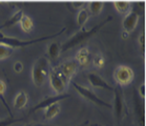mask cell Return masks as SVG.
Returning a JSON list of instances; mask_svg holds the SVG:
<instances>
[{
  "label": "cell",
  "mask_w": 146,
  "mask_h": 126,
  "mask_svg": "<svg viewBox=\"0 0 146 126\" xmlns=\"http://www.w3.org/2000/svg\"><path fill=\"white\" fill-rule=\"evenodd\" d=\"M111 19H113V16H108L105 20H103L101 23L95 25V27H92L90 30L82 29L81 31L77 32L75 35H73L70 39H67L66 41L61 45V52H66V50H70V48H73V47L79 45L80 43L84 42L85 40H87L88 38H90V37L95 36L105 24L108 23L110 21H111Z\"/></svg>",
  "instance_id": "1"
},
{
  "label": "cell",
  "mask_w": 146,
  "mask_h": 126,
  "mask_svg": "<svg viewBox=\"0 0 146 126\" xmlns=\"http://www.w3.org/2000/svg\"><path fill=\"white\" fill-rule=\"evenodd\" d=\"M65 31H66V27H63L58 33H55L53 35H47V36H44V37H40V38H36V39H33V40H21V39H18V38H15V37L5 36V35H3V34L0 32V43L5 44V45L12 47V48L24 47V46H27V45H31V44L38 43V42H42V41H45V40L56 38V37L61 35Z\"/></svg>",
  "instance_id": "2"
},
{
  "label": "cell",
  "mask_w": 146,
  "mask_h": 126,
  "mask_svg": "<svg viewBox=\"0 0 146 126\" xmlns=\"http://www.w3.org/2000/svg\"><path fill=\"white\" fill-rule=\"evenodd\" d=\"M50 74V63L46 57H40L36 60L32 70V79L37 87L43 85Z\"/></svg>",
  "instance_id": "3"
},
{
  "label": "cell",
  "mask_w": 146,
  "mask_h": 126,
  "mask_svg": "<svg viewBox=\"0 0 146 126\" xmlns=\"http://www.w3.org/2000/svg\"><path fill=\"white\" fill-rule=\"evenodd\" d=\"M78 68H79V65L75 60H67L62 64H60L58 67H55V70L67 86V84L70 83L74 75L77 73Z\"/></svg>",
  "instance_id": "4"
},
{
  "label": "cell",
  "mask_w": 146,
  "mask_h": 126,
  "mask_svg": "<svg viewBox=\"0 0 146 126\" xmlns=\"http://www.w3.org/2000/svg\"><path fill=\"white\" fill-rule=\"evenodd\" d=\"M74 87L76 88V90L80 94V96H82L83 98H85L86 100L90 101V102L95 103L99 106H103V107H107V108H111V104H110L108 102H105L104 100H102L101 98L97 96L96 94L94 93L93 90L88 88V87H85L83 85H80L77 82H74Z\"/></svg>",
  "instance_id": "5"
},
{
  "label": "cell",
  "mask_w": 146,
  "mask_h": 126,
  "mask_svg": "<svg viewBox=\"0 0 146 126\" xmlns=\"http://www.w3.org/2000/svg\"><path fill=\"white\" fill-rule=\"evenodd\" d=\"M133 76L135 74L133 70L126 65H119L113 74L115 80L119 85H128L133 80Z\"/></svg>",
  "instance_id": "6"
},
{
  "label": "cell",
  "mask_w": 146,
  "mask_h": 126,
  "mask_svg": "<svg viewBox=\"0 0 146 126\" xmlns=\"http://www.w3.org/2000/svg\"><path fill=\"white\" fill-rule=\"evenodd\" d=\"M113 93H115V100H113V109H115V116L118 122H120L124 117L125 113V101H124V97H123L122 90L120 86H117L113 88Z\"/></svg>",
  "instance_id": "7"
},
{
  "label": "cell",
  "mask_w": 146,
  "mask_h": 126,
  "mask_svg": "<svg viewBox=\"0 0 146 126\" xmlns=\"http://www.w3.org/2000/svg\"><path fill=\"white\" fill-rule=\"evenodd\" d=\"M70 97V96L68 94H62V95H56V96H50V97H47V98H44L43 100H41V101H39V102L37 103L33 108H31L30 113H36V111H38L40 109H45L46 107H48L50 105L54 104V103H59L60 101L67 99Z\"/></svg>",
  "instance_id": "8"
},
{
  "label": "cell",
  "mask_w": 146,
  "mask_h": 126,
  "mask_svg": "<svg viewBox=\"0 0 146 126\" xmlns=\"http://www.w3.org/2000/svg\"><path fill=\"white\" fill-rule=\"evenodd\" d=\"M48 80H50V87H52L54 92L56 93V95H62V94H65L66 85H65V83L62 81V79L59 77V75L57 74L55 68L50 70Z\"/></svg>",
  "instance_id": "9"
},
{
  "label": "cell",
  "mask_w": 146,
  "mask_h": 126,
  "mask_svg": "<svg viewBox=\"0 0 146 126\" xmlns=\"http://www.w3.org/2000/svg\"><path fill=\"white\" fill-rule=\"evenodd\" d=\"M87 80L92 86L96 88H101V90H113V87L110 85L108 83L100 76L99 74L92 72L87 74Z\"/></svg>",
  "instance_id": "10"
},
{
  "label": "cell",
  "mask_w": 146,
  "mask_h": 126,
  "mask_svg": "<svg viewBox=\"0 0 146 126\" xmlns=\"http://www.w3.org/2000/svg\"><path fill=\"white\" fill-rule=\"evenodd\" d=\"M138 21H139V14L137 13L136 11H130L129 13L125 15L124 19H123V30L127 33L133 32L136 29Z\"/></svg>",
  "instance_id": "11"
},
{
  "label": "cell",
  "mask_w": 146,
  "mask_h": 126,
  "mask_svg": "<svg viewBox=\"0 0 146 126\" xmlns=\"http://www.w3.org/2000/svg\"><path fill=\"white\" fill-rule=\"evenodd\" d=\"M75 61L78 63L79 66H86L90 61V53L88 48L83 47V48L79 50V52L76 54Z\"/></svg>",
  "instance_id": "12"
},
{
  "label": "cell",
  "mask_w": 146,
  "mask_h": 126,
  "mask_svg": "<svg viewBox=\"0 0 146 126\" xmlns=\"http://www.w3.org/2000/svg\"><path fill=\"white\" fill-rule=\"evenodd\" d=\"M23 15H24V13L22 10L17 11L16 13L14 14V15H12L5 22H3L2 24H0V31L4 30V29H9V27H14L15 24L19 23L20 19L22 18Z\"/></svg>",
  "instance_id": "13"
},
{
  "label": "cell",
  "mask_w": 146,
  "mask_h": 126,
  "mask_svg": "<svg viewBox=\"0 0 146 126\" xmlns=\"http://www.w3.org/2000/svg\"><path fill=\"white\" fill-rule=\"evenodd\" d=\"M27 95L25 92L23 90H20L19 93L17 94L14 100V106L16 107L17 109H22L27 103Z\"/></svg>",
  "instance_id": "14"
},
{
  "label": "cell",
  "mask_w": 146,
  "mask_h": 126,
  "mask_svg": "<svg viewBox=\"0 0 146 126\" xmlns=\"http://www.w3.org/2000/svg\"><path fill=\"white\" fill-rule=\"evenodd\" d=\"M19 24H20V27H21V30L23 31V32H25V33H30L34 27V22H33V20H32V18H31L30 16L25 15V14H24L23 16H22V18L20 19Z\"/></svg>",
  "instance_id": "15"
},
{
  "label": "cell",
  "mask_w": 146,
  "mask_h": 126,
  "mask_svg": "<svg viewBox=\"0 0 146 126\" xmlns=\"http://www.w3.org/2000/svg\"><path fill=\"white\" fill-rule=\"evenodd\" d=\"M61 53V44L58 42H53L47 48V55L50 60H56Z\"/></svg>",
  "instance_id": "16"
},
{
  "label": "cell",
  "mask_w": 146,
  "mask_h": 126,
  "mask_svg": "<svg viewBox=\"0 0 146 126\" xmlns=\"http://www.w3.org/2000/svg\"><path fill=\"white\" fill-rule=\"evenodd\" d=\"M113 7H116V10L120 14L126 15L131 11V3L128 1H117L113 3Z\"/></svg>",
  "instance_id": "17"
},
{
  "label": "cell",
  "mask_w": 146,
  "mask_h": 126,
  "mask_svg": "<svg viewBox=\"0 0 146 126\" xmlns=\"http://www.w3.org/2000/svg\"><path fill=\"white\" fill-rule=\"evenodd\" d=\"M60 111V103H54L48 107L44 109V117L46 119H53L54 117L57 116Z\"/></svg>",
  "instance_id": "18"
},
{
  "label": "cell",
  "mask_w": 146,
  "mask_h": 126,
  "mask_svg": "<svg viewBox=\"0 0 146 126\" xmlns=\"http://www.w3.org/2000/svg\"><path fill=\"white\" fill-rule=\"evenodd\" d=\"M103 5L104 3L101 2V1H94V2H90L88 3V13L90 15H94V16H96V15H99L101 13V11L103 9Z\"/></svg>",
  "instance_id": "19"
},
{
  "label": "cell",
  "mask_w": 146,
  "mask_h": 126,
  "mask_svg": "<svg viewBox=\"0 0 146 126\" xmlns=\"http://www.w3.org/2000/svg\"><path fill=\"white\" fill-rule=\"evenodd\" d=\"M90 18V13L86 9H81L79 10V13L77 15V25L80 27H82L85 22L87 21V19Z\"/></svg>",
  "instance_id": "20"
},
{
  "label": "cell",
  "mask_w": 146,
  "mask_h": 126,
  "mask_svg": "<svg viewBox=\"0 0 146 126\" xmlns=\"http://www.w3.org/2000/svg\"><path fill=\"white\" fill-rule=\"evenodd\" d=\"M4 90H5V83L0 80V101H1L2 104H3V106L7 108V110L9 111V113H10V116L14 117L12 111H11V108H10V106H9V104L7 103V100H5V98H4Z\"/></svg>",
  "instance_id": "21"
},
{
  "label": "cell",
  "mask_w": 146,
  "mask_h": 126,
  "mask_svg": "<svg viewBox=\"0 0 146 126\" xmlns=\"http://www.w3.org/2000/svg\"><path fill=\"white\" fill-rule=\"evenodd\" d=\"M14 53V48L7 46L5 44L0 43V60L7 59Z\"/></svg>",
  "instance_id": "22"
},
{
  "label": "cell",
  "mask_w": 146,
  "mask_h": 126,
  "mask_svg": "<svg viewBox=\"0 0 146 126\" xmlns=\"http://www.w3.org/2000/svg\"><path fill=\"white\" fill-rule=\"evenodd\" d=\"M22 120L23 119H16L14 117H10V118H7V119L0 120V126H11L18 122H21Z\"/></svg>",
  "instance_id": "23"
},
{
  "label": "cell",
  "mask_w": 146,
  "mask_h": 126,
  "mask_svg": "<svg viewBox=\"0 0 146 126\" xmlns=\"http://www.w3.org/2000/svg\"><path fill=\"white\" fill-rule=\"evenodd\" d=\"M94 65L97 67H102L103 65H104V58H103V56L101 55V54H97L96 56L94 57Z\"/></svg>",
  "instance_id": "24"
},
{
  "label": "cell",
  "mask_w": 146,
  "mask_h": 126,
  "mask_svg": "<svg viewBox=\"0 0 146 126\" xmlns=\"http://www.w3.org/2000/svg\"><path fill=\"white\" fill-rule=\"evenodd\" d=\"M14 70L17 73H21L22 70H23V63L21 62V61H16V62L14 63Z\"/></svg>",
  "instance_id": "25"
},
{
  "label": "cell",
  "mask_w": 146,
  "mask_h": 126,
  "mask_svg": "<svg viewBox=\"0 0 146 126\" xmlns=\"http://www.w3.org/2000/svg\"><path fill=\"white\" fill-rule=\"evenodd\" d=\"M139 94H140V97H142L143 99L145 98V84H144V83L140 84V86H139Z\"/></svg>",
  "instance_id": "26"
},
{
  "label": "cell",
  "mask_w": 146,
  "mask_h": 126,
  "mask_svg": "<svg viewBox=\"0 0 146 126\" xmlns=\"http://www.w3.org/2000/svg\"><path fill=\"white\" fill-rule=\"evenodd\" d=\"M84 4H85L84 2H74V3H72V5H73L74 7L78 9V10H81Z\"/></svg>",
  "instance_id": "27"
},
{
  "label": "cell",
  "mask_w": 146,
  "mask_h": 126,
  "mask_svg": "<svg viewBox=\"0 0 146 126\" xmlns=\"http://www.w3.org/2000/svg\"><path fill=\"white\" fill-rule=\"evenodd\" d=\"M139 41H140V44H142V47L144 48V44H145V35H144V33L140 34Z\"/></svg>",
  "instance_id": "28"
},
{
  "label": "cell",
  "mask_w": 146,
  "mask_h": 126,
  "mask_svg": "<svg viewBox=\"0 0 146 126\" xmlns=\"http://www.w3.org/2000/svg\"><path fill=\"white\" fill-rule=\"evenodd\" d=\"M25 126H54V125H48V124H42V123H38V124H29Z\"/></svg>",
  "instance_id": "29"
},
{
  "label": "cell",
  "mask_w": 146,
  "mask_h": 126,
  "mask_svg": "<svg viewBox=\"0 0 146 126\" xmlns=\"http://www.w3.org/2000/svg\"><path fill=\"white\" fill-rule=\"evenodd\" d=\"M127 37H128V33H127V32H125V31H123V33H122V38H123V39H126Z\"/></svg>",
  "instance_id": "30"
}]
</instances>
